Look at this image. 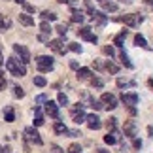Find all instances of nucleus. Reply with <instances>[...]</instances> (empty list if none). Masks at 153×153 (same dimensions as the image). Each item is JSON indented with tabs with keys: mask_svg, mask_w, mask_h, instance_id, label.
<instances>
[{
	"mask_svg": "<svg viewBox=\"0 0 153 153\" xmlns=\"http://www.w3.org/2000/svg\"><path fill=\"white\" fill-rule=\"evenodd\" d=\"M87 127H89L91 131H98V128L102 127V121H100V117H98V115H95V114L87 115Z\"/></svg>",
	"mask_w": 153,
	"mask_h": 153,
	"instance_id": "1a4fd4ad",
	"label": "nucleus"
},
{
	"mask_svg": "<svg viewBox=\"0 0 153 153\" xmlns=\"http://www.w3.org/2000/svg\"><path fill=\"white\" fill-rule=\"evenodd\" d=\"M68 153H81V146L79 144H70L68 146Z\"/></svg>",
	"mask_w": 153,
	"mask_h": 153,
	"instance_id": "7c9ffc66",
	"label": "nucleus"
},
{
	"mask_svg": "<svg viewBox=\"0 0 153 153\" xmlns=\"http://www.w3.org/2000/svg\"><path fill=\"white\" fill-rule=\"evenodd\" d=\"M102 51H104V55H108L110 59H114V57H115V49L111 48V45H104Z\"/></svg>",
	"mask_w": 153,
	"mask_h": 153,
	"instance_id": "c85d7f7f",
	"label": "nucleus"
},
{
	"mask_svg": "<svg viewBox=\"0 0 153 153\" xmlns=\"http://www.w3.org/2000/svg\"><path fill=\"white\" fill-rule=\"evenodd\" d=\"M51 149H53V153H62V149L59 146H51Z\"/></svg>",
	"mask_w": 153,
	"mask_h": 153,
	"instance_id": "de8ad7c7",
	"label": "nucleus"
},
{
	"mask_svg": "<svg viewBox=\"0 0 153 153\" xmlns=\"http://www.w3.org/2000/svg\"><path fill=\"white\" fill-rule=\"evenodd\" d=\"M91 85H93V87H102L104 81H102L100 78H93V79H91Z\"/></svg>",
	"mask_w": 153,
	"mask_h": 153,
	"instance_id": "4c0bfd02",
	"label": "nucleus"
},
{
	"mask_svg": "<svg viewBox=\"0 0 153 153\" xmlns=\"http://www.w3.org/2000/svg\"><path fill=\"white\" fill-rule=\"evenodd\" d=\"M23 6H25V11H27V13H34V11H36V8H34V6H30L28 2H25Z\"/></svg>",
	"mask_w": 153,
	"mask_h": 153,
	"instance_id": "ea45409f",
	"label": "nucleus"
},
{
	"mask_svg": "<svg viewBox=\"0 0 153 153\" xmlns=\"http://www.w3.org/2000/svg\"><path fill=\"white\" fill-rule=\"evenodd\" d=\"M70 68L78 72V70H79V64H78V61H70Z\"/></svg>",
	"mask_w": 153,
	"mask_h": 153,
	"instance_id": "c03bdc74",
	"label": "nucleus"
},
{
	"mask_svg": "<svg viewBox=\"0 0 153 153\" xmlns=\"http://www.w3.org/2000/svg\"><path fill=\"white\" fill-rule=\"evenodd\" d=\"M40 30H42V34H51L53 32V28L48 21H42V25H40Z\"/></svg>",
	"mask_w": 153,
	"mask_h": 153,
	"instance_id": "bb28decb",
	"label": "nucleus"
},
{
	"mask_svg": "<svg viewBox=\"0 0 153 153\" xmlns=\"http://www.w3.org/2000/svg\"><path fill=\"white\" fill-rule=\"evenodd\" d=\"M13 95H15L17 98H23V97H25V91H23L19 85H15V87H13Z\"/></svg>",
	"mask_w": 153,
	"mask_h": 153,
	"instance_id": "f704fd0d",
	"label": "nucleus"
},
{
	"mask_svg": "<svg viewBox=\"0 0 153 153\" xmlns=\"http://www.w3.org/2000/svg\"><path fill=\"white\" fill-rule=\"evenodd\" d=\"M146 4H148V6H153V0H146Z\"/></svg>",
	"mask_w": 153,
	"mask_h": 153,
	"instance_id": "3c124183",
	"label": "nucleus"
},
{
	"mask_svg": "<svg viewBox=\"0 0 153 153\" xmlns=\"http://www.w3.org/2000/svg\"><path fill=\"white\" fill-rule=\"evenodd\" d=\"M45 114H48L49 117H53V119H59V104L48 100L45 102Z\"/></svg>",
	"mask_w": 153,
	"mask_h": 153,
	"instance_id": "9d476101",
	"label": "nucleus"
},
{
	"mask_svg": "<svg viewBox=\"0 0 153 153\" xmlns=\"http://www.w3.org/2000/svg\"><path fill=\"white\" fill-rule=\"evenodd\" d=\"M70 111H72V119H74V123H76V125H79V123L87 121V115H85V111H83V110L70 108Z\"/></svg>",
	"mask_w": 153,
	"mask_h": 153,
	"instance_id": "f8f14e48",
	"label": "nucleus"
},
{
	"mask_svg": "<svg viewBox=\"0 0 153 153\" xmlns=\"http://www.w3.org/2000/svg\"><path fill=\"white\" fill-rule=\"evenodd\" d=\"M125 134L128 138H136V125L132 121H127L125 123Z\"/></svg>",
	"mask_w": 153,
	"mask_h": 153,
	"instance_id": "4468645a",
	"label": "nucleus"
},
{
	"mask_svg": "<svg viewBox=\"0 0 153 153\" xmlns=\"http://www.w3.org/2000/svg\"><path fill=\"white\" fill-rule=\"evenodd\" d=\"M36 102H38V104L48 102V95H40V97H36Z\"/></svg>",
	"mask_w": 153,
	"mask_h": 153,
	"instance_id": "37998d69",
	"label": "nucleus"
},
{
	"mask_svg": "<svg viewBox=\"0 0 153 153\" xmlns=\"http://www.w3.org/2000/svg\"><path fill=\"white\" fill-rule=\"evenodd\" d=\"M6 68H8L15 78H23V76L27 74V64L23 62L19 57H10L8 61H6Z\"/></svg>",
	"mask_w": 153,
	"mask_h": 153,
	"instance_id": "f257e3e1",
	"label": "nucleus"
},
{
	"mask_svg": "<svg viewBox=\"0 0 153 153\" xmlns=\"http://www.w3.org/2000/svg\"><path fill=\"white\" fill-rule=\"evenodd\" d=\"M78 36H79V38H83V40H87V42H91V44H97V42H98L97 34H93L89 27H81L79 30H78Z\"/></svg>",
	"mask_w": 153,
	"mask_h": 153,
	"instance_id": "0eeeda50",
	"label": "nucleus"
},
{
	"mask_svg": "<svg viewBox=\"0 0 153 153\" xmlns=\"http://www.w3.org/2000/svg\"><path fill=\"white\" fill-rule=\"evenodd\" d=\"M0 153H10V148L8 146H0Z\"/></svg>",
	"mask_w": 153,
	"mask_h": 153,
	"instance_id": "49530a36",
	"label": "nucleus"
},
{
	"mask_svg": "<svg viewBox=\"0 0 153 153\" xmlns=\"http://www.w3.org/2000/svg\"><path fill=\"white\" fill-rule=\"evenodd\" d=\"M134 44L138 45V48H144V49H149V45H148V40H146L142 34H136L134 36Z\"/></svg>",
	"mask_w": 153,
	"mask_h": 153,
	"instance_id": "a211bd4d",
	"label": "nucleus"
},
{
	"mask_svg": "<svg viewBox=\"0 0 153 153\" xmlns=\"http://www.w3.org/2000/svg\"><path fill=\"white\" fill-rule=\"evenodd\" d=\"M128 85H134V81H127V79H117V87H128Z\"/></svg>",
	"mask_w": 153,
	"mask_h": 153,
	"instance_id": "c9c22d12",
	"label": "nucleus"
},
{
	"mask_svg": "<svg viewBox=\"0 0 153 153\" xmlns=\"http://www.w3.org/2000/svg\"><path fill=\"white\" fill-rule=\"evenodd\" d=\"M100 6L106 11H117V4L114 0H100Z\"/></svg>",
	"mask_w": 153,
	"mask_h": 153,
	"instance_id": "f3484780",
	"label": "nucleus"
},
{
	"mask_svg": "<svg viewBox=\"0 0 153 153\" xmlns=\"http://www.w3.org/2000/svg\"><path fill=\"white\" fill-rule=\"evenodd\" d=\"M13 51H15V57H19L25 64L30 62V51H28L25 45H21V44H15L13 45Z\"/></svg>",
	"mask_w": 153,
	"mask_h": 153,
	"instance_id": "7ed1b4c3",
	"label": "nucleus"
},
{
	"mask_svg": "<svg viewBox=\"0 0 153 153\" xmlns=\"http://www.w3.org/2000/svg\"><path fill=\"white\" fill-rule=\"evenodd\" d=\"M91 76H93V72H91L89 68H79L78 70V79H83L85 81V79H89Z\"/></svg>",
	"mask_w": 153,
	"mask_h": 153,
	"instance_id": "412c9836",
	"label": "nucleus"
},
{
	"mask_svg": "<svg viewBox=\"0 0 153 153\" xmlns=\"http://www.w3.org/2000/svg\"><path fill=\"white\" fill-rule=\"evenodd\" d=\"M104 142H106V144H110V146H114V144L117 142V136H115V132H108V134L104 136Z\"/></svg>",
	"mask_w": 153,
	"mask_h": 153,
	"instance_id": "a878e982",
	"label": "nucleus"
},
{
	"mask_svg": "<svg viewBox=\"0 0 153 153\" xmlns=\"http://www.w3.org/2000/svg\"><path fill=\"white\" fill-rule=\"evenodd\" d=\"M17 19H19V23H21V25H25V27H32L34 25V17H30L28 13H19Z\"/></svg>",
	"mask_w": 153,
	"mask_h": 153,
	"instance_id": "dca6fc26",
	"label": "nucleus"
},
{
	"mask_svg": "<svg viewBox=\"0 0 153 153\" xmlns=\"http://www.w3.org/2000/svg\"><path fill=\"white\" fill-rule=\"evenodd\" d=\"M4 121H8V123L15 121V114H13V108H11V106H8V108L4 110Z\"/></svg>",
	"mask_w": 153,
	"mask_h": 153,
	"instance_id": "6ab92c4d",
	"label": "nucleus"
},
{
	"mask_svg": "<svg viewBox=\"0 0 153 153\" xmlns=\"http://www.w3.org/2000/svg\"><path fill=\"white\" fill-rule=\"evenodd\" d=\"M115 121H117V119H115V117H111V119H108V123H106V127H108V128H110V131H111V132H114V131H115Z\"/></svg>",
	"mask_w": 153,
	"mask_h": 153,
	"instance_id": "e433bc0d",
	"label": "nucleus"
},
{
	"mask_svg": "<svg viewBox=\"0 0 153 153\" xmlns=\"http://www.w3.org/2000/svg\"><path fill=\"white\" fill-rule=\"evenodd\" d=\"M100 100L108 110H115L117 108V98H115V95H111V93H102Z\"/></svg>",
	"mask_w": 153,
	"mask_h": 153,
	"instance_id": "423d86ee",
	"label": "nucleus"
},
{
	"mask_svg": "<svg viewBox=\"0 0 153 153\" xmlns=\"http://www.w3.org/2000/svg\"><path fill=\"white\" fill-rule=\"evenodd\" d=\"M55 30H57L59 34H61L62 38H66V30H68V27H66V25H57V28H55Z\"/></svg>",
	"mask_w": 153,
	"mask_h": 153,
	"instance_id": "2f4dec72",
	"label": "nucleus"
},
{
	"mask_svg": "<svg viewBox=\"0 0 153 153\" xmlns=\"http://www.w3.org/2000/svg\"><path fill=\"white\" fill-rule=\"evenodd\" d=\"M15 2H17V4H25L27 0H15Z\"/></svg>",
	"mask_w": 153,
	"mask_h": 153,
	"instance_id": "603ef678",
	"label": "nucleus"
},
{
	"mask_svg": "<svg viewBox=\"0 0 153 153\" xmlns=\"http://www.w3.org/2000/svg\"><path fill=\"white\" fill-rule=\"evenodd\" d=\"M42 19H44V21H57V13H53V11L45 10V11H42Z\"/></svg>",
	"mask_w": 153,
	"mask_h": 153,
	"instance_id": "5701e85b",
	"label": "nucleus"
},
{
	"mask_svg": "<svg viewBox=\"0 0 153 153\" xmlns=\"http://www.w3.org/2000/svg\"><path fill=\"white\" fill-rule=\"evenodd\" d=\"M57 102L61 106H68V97L64 95V93H59V95H57Z\"/></svg>",
	"mask_w": 153,
	"mask_h": 153,
	"instance_id": "c756f323",
	"label": "nucleus"
},
{
	"mask_svg": "<svg viewBox=\"0 0 153 153\" xmlns=\"http://www.w3.org/2000/svg\"><path fill=\"white\" fill-rule=\"evenodd\" d=\"M91 106H93V110H102V108H106V106L102 104V100H95V98L91 100Z\"/></svg>",
	"mask_w": 153,
	"mask_h": 153,
	"instance_id": "473e14b6",
	"label": "nucleus"
},
{
	"mask_svg": "<svg viewBox=\"0 0 153 153\" xmlns=\"http://www.w3.org/2000/svg\"><path fill=\"white\" fill-rule=\"evenodd\" d=\"M42 125H44V117L36 115V119H34V127H42Z\"/></svg>",
	"mask_w": 153,
	"mask_h": 153,
	"instance_id": "79ce46f5",
	"label": "nucleus"
},
{
	"mask_svg": "<svg viewBox=\"0 0 153 153\" xmlns=\"http://www.w3.org/2000/svg\"><path fill=\"white\" fill-rule=\"evenodd\" d=\"M36 61V68L40 72H51L53 70V57H48V55H40L34 59Z\"/></svg>",
	"mask_w": 153,
	"mask_h": 153,
	"instance_id": "f03ea898",
	"label": "nucleus"
},
{
	"mask_svg": "<svg viewBox=\"0 0 153 153\" xmlns=\"http://www.w3.org/2000/svg\"><path fill=\"white\" fill-rule=\"evenodd\" d=\"M119 21L125 23V25H128V27H136V25H140V23L144 21V17L138 15V13H128L125 17H119Z\"/></svg>",
	"mask_w": 153,
	"mask_h": 153,
	"instance_id": "39448f33",
	"label": "nucleus"
},
{
	"mask_svg": "<svg viewBox=\"0 0 153 153\" xmlns=\"http://www.w3.org/2000/svg\"><path fill=\"white\" fill-rule=\"evenodd\" d=\"M121 62L125 64L127 68H132V62H131V59H128V55H127L125 51H121Z\"/></svg>",
	"mask_w": 153,
	"mask_h": 153,
	"instance_id": "cd10ccee",
	"label": "nucleus"
},
{
	"mask_svg": "<svg viewBox=\"0 0 153 153\" xmlns=\"http://www.w3.org/2000/svg\"><path fill=\"white\" fill-rule=\"evenodd\" d=\"M134 148H136V149H140V148H142V140L134 138Z\"/></svg>",
	"mask_w": 153,
	"mask_h": 153,
	"instance_id": "a18cd8bd",
	"label": "nucleus"
},
{
	"mask_svg": "<svg viewBox=\"0 0 153 153\" xmlns=\"http://www.w3.org/2000/svg\"><path fill=\"white\" fill-rule=\"evenodd\" d=\"M0 64H4V57H2V53H0Z\"/></svg>",
	"mask_w": 153,
	"mask_h": 153,
	"instance_id": "5fc2aeb1",
	"label": "nucleus"
},
{
	"mask_svg": "<svg viewBox=\"0 0 153 153\" xmlns=\"http://www.w3.org/2000/svg\"><path fill=\"white\" fill-rule=\"evenodd\" d=\"M68 49L74 51V53H81V45L76 44V42H72V44H68Z\"/></svg>",
	"mask_w": 153,
	"mask_h": 153,
	"instance_id": "72a5a7b5",
	"label": "nucleus"
},
{
	"mask_svg": "<svg viewBox=\"0 0 153 153\" xmlns=\"http://www.w3.org/2000/svg\"><path fill=\"white\" fill-rule=\"evenodd\" d=\"M34 114H36V115H42V108H40V106H36V108H34Z\"/></svg>",
	"mask_w": 153,
	"mask_h": 153,
	"instance_id": "09e8293b",
	"label": "nucleus"
},
{
	"mask_svg": "<svg viewBox=\"0 0 153 153\" xmlns=\"http://www.w3.org/2000/svg\"><path fill=\"white\" fill-rule=\"evenodd\" d=\"M95 153H110V151L104 149V148H98V149H95Z\"/></svg>",
	"mask_w": 153,
	"mask_h": 153,
	"instance_id": "8fccbe9b",
	"label": "nucleus"
},
{
	"mask_svg": "<svg viewBox=\"0 0 153 153\" xmlns=\"http://www.w3.org/2000/svg\"><path fill=\"white\" fill-rule=\"evenodd\" d=\"M53 131H55L57 134H68V127L64 125V123H61V121H57L55 125H53Z\"/></svg>",
	"mask_w": 153,
	"mask_h": 153,
	"instance_id": "aec40b11",
	"label": "nucleus"
},
{
	"mask_svg": "<svg viewBox=\"0 0 153 153\" xmlns=\"http://www.w3.org/2000/svg\"><path fill=\"white\" fill-rule=\"evenodd\" d=\"M72 17H70V19H72V23H83L85 21V13L81 10H72V13H70Z\"/></svg>",
	"mask_w": 153,
	"mask_h": 153,
	"instance_id": "2eb2a0df",
	"label": "nucleus"
},
{
	"mask_svg": "<svg viewBox=\"0 0 153 153\" xmlns=\"http://www.w3.org/2000/svg\"><path fill=\"white\" fill-rule=\"evenodd\" d=\"M106 70H108L110 74H117L119 72V66H117L115 62H111V61H106Z\"/></svg>",
	"mask_w": 153,
	"mask_h": 153,
	"instance_id": "b1692460",
	"label": "nucleus"
},
{
	"mask_svg": "<svg viewBox=\"0 0 153 153\" xmlns=\"http://www.w3.org/2000/svg\"><path fill=\"white\" fill-rule=\"evenodd\" d=\"M148 85H149L151 89H153V79H149V81H148Z\"/></svg>",
	"mask_w": 153,
	"mask_h": 153,
	"instance_id": "864d4df0",
	"label": "nucleus"
},
{
	"mask_svg": "<svg viewBox=\"0 0 153 153\" xmlns=\"http://www.w3.org/2000/svg\"><path fill=\"white\" fill-rule=\"evenodd\" d=\"M48 48H51L55 53H61V55L66 51V48L62 45V40H49V42H48Z\"/></svg>",
	"mask_w": 153,
	"mask_h": 153,
	"instance_id": "ddd939ff",
	"label": "nucleus"
},
{
	"mask_svg": "<svg viewBox=\"0 0 153 153\" xmlns=\"http://www.w3.org/2000/svg\"><path fill=\"white\" fill-rule=\"evenodd\" d=\"M25 136L30 140L32 144H36V146H42V144H44V140H42V136H40V132H38L34 127H27V128H25Z\"/></svg>",
	"mask_w": 153,
	"mask_h": 153,
	"instance_id": "20e7f679",
	"label": "nucleus"
},
{
	"mask_svg": "<svg viewBox=\"0 0 153 153\" xmlns=\"http://www.w3.org/2000/svg\"><path fill=\"white\" fill-rule=\"evenodd\" d=\"M4 87H6V76H4L2 70H0V91H4Z\"/></svg>",
	"mask_w": 153,
	"mask_h": 153,
	"instance_id": "58836bf2",
	"label": "nucleus"
},
{
	"mask_svg": "<svg viewBox=\"0 0 153 153\" xmlns=\"http://www.w3.org/2000/svg\"><path fill=\"white\" fill-rule=\"evenodd\" d=\"M121 102L128 106V108H134V106L138 104V95L136 93H123L121 95Z\"/></svg>",
	"mask_w": 153,
	"mask_h": 153,
	"instance_id": "6e6552de",
	"label": "nucleus"
},
{
	"mask_svg": "<svg viewBox=\"0 0 153 153\" xmlns=\"http://www.w3.org/2000/svg\"><path fill=\"white\" fill-rule=\"evenodd\" d=\"M8 27H10L8 21H2V19H0V32H6V30H8Z\"/></svg>",
	"mask_w": 153,
	"mask_h": 153,
	"instance_id": "a19ab883",
	"label": "nucleus"
},
{
	"mask_svg": "<svg viewBox=\"0 0 153 153\" xmlns=\"http://www.w3.org/2000/svg\"><path fill=\"white\" fill-rule=\"evenodd\" d=\"M98 2H100V0H98Z\"/></svg>",
	"mask_w": 153,
	"mask_h": 153,
	"instance_id": "6e6d98bb",
	"label": "nucleus"
},
{
	"mask_svg": "<svg viewBox=\"0 0 153 153\" xmlns=\"http://www.w3.org/2000/svg\"><path fill=\"white\" fill-rule=\"evenodd\" d=\"M91 13V17H93V21L97 23V25H100V27H104L106 23H108V17H106L102 11H97V10H93V11H89Z\"/></svg>",
	"mask_w": 153,
	"mask_h": 153,
	"instance_id": "9b49d317",
	"label": "nucleus"
},
{
	"mask_svg": "<svg viewBox=\"0 0 153 153\" xmlns=\"http://www.w3.org/2000/svg\"><path fill=\"white\" fill-rule=\"evenodd\" d=\"M127 30H123L119 36H115V40H114V45H117V48H123V42H125V38H127Z\"/></svg>",
	"mask_w": 153,
	"mask_h": 153,
	"instance_id": "4be33fe9",
	"label": "nucleus"
},
{
	"mask_svg": "<svg viewBox=\"0 0 153 153\" xmlns=\"http://www.w3.org/2000/svg\"><path fill=\"white\" fill-rule=\"evenodd\" d=\"M34 85L36 87H45L48 85V79H45L44 76H34Z\"/></svg>",
	"mask_w": 153,
	"mask_h": 153,
	"instance_id": "393cba45",
	"label": "nucleus"
}]
</instances>
